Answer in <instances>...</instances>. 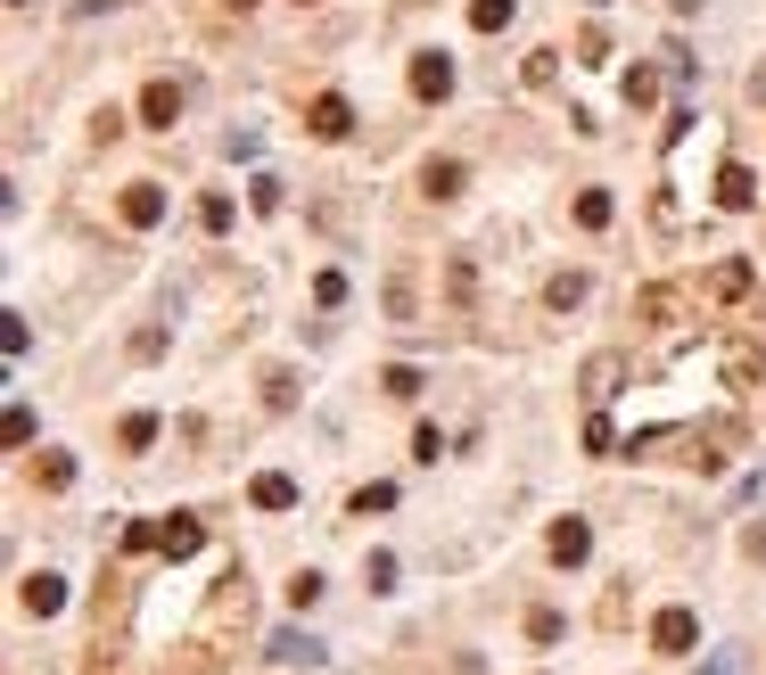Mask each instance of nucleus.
Segmentation results:
<instances>
[{
    "mask_svg": "<svg viewBox=\"0 0 766 675\" xmlns=\"http://www.w3.org/2000/svg\"><path fill=\"white\" fill-rule=\"evenodd\" d=\"M618 379H627V355H594V363L577 371V388H585V404H610Z\"/></svg>",
    "mask_w": 766,
    "mask_h": 675,
    "instance_id": "6e6552de",
    "label": "nucleus"
},
{
    "mask_svg": "<svg viewBox=\"0 0 766 675\" xmlns=\"http://www.w3.org/2000/svg\"><path fill=\"white\" fill-rule=\"evenodd\" d=\"M412 99H453V58L446 50H421V58H412Z\"/></svg>",
    "mask_w": 766,
    "mask_h": 675,
    "instance_id": "39448f33",
    "label": "nucleus"
},
{
    "mask_svg": "<svg viewBox=\"0 0 766 675\" xmlns=\"http://www.w3.org/2000/svg\"><path fill=\"white\" fill-rule=\"evenodd\" d=\"M166 675H223V651H215V642H190V651L173 659Z\"/></svg>",
    "mask_w": 766,
    "mask_h": 675,
    "instance_id": "f3484780",
    "label": "nucleus"
},
{
    "mask_svg": "<svg viewBox=\"0 0 766 675\" xmlns=\"http://www.w3.org/2000/svg\"><path fill=\"white\" fill-rule=\"evenodd\" d=\"M701 281H652V289H635V321H652V330H676L684 314H701Z\"/></svg>",
    "mask_w": 766,
    "mask_h": 675,
    "instance_id": "f257e3e1",
    "label": "nucleus"
},
{
    "mask_svg": "<svg viewBox=\"0 0 766 675\" xmlns=\"http://www.w3.org/2000/svg\"><path fill=\"white\" fill-rule=\"evenodd\" d=\"M511 17H520V0H470V25H478V34H503Z\"/></svg>",
    "mask_w": 766,
    "mask_h": 675,
    "instance_id": "a211bd4d",
    "label": "nucleus"
},
{
    "mask_svg": "<svg viewBox=\"0 0 766 675\" xmlns=\"http://www.w3.org/2000/svg\"><path fill=\"white\" fill-rule=\"evenodd\" d=\"M527 83L552 91V83H561V50H527Z\"/></svg>",
    "mask_w": 766,
    "mask_h": 675,
    "instance_id": "4be33fe9",
    "label": "nucleus"
},
{
    "mask_svg": "<svg viewBox=\"0 0 766 675\" xmlns=\"http://www.w3.org/2000/svg\"><path fill=\"white\" fill-rule=\"evenodd\" d=\"M141 124H149V132L182 124V83H149V91H141Z\"/></svg>",
    "mask_w": 766,
    "mask_h": 675,
    "instance_id": "0eeeda50",
    "label": "nucleus"
},
{
    "mask_svg": "<svg viewBox=\"0 0 766 675\" xmlns=\"http://www.w3.org/2000/svg\"><path fill=\"white\" fill-rule=\"evenodd\" d=\"M34 487L41 494H66V487H75V453H41V462H34Z\"/></svg>",
    "mask_w": 766,
    "mask_h": 675,
    "instance_id": "2eb2a0df",
    "label": "nucleus"
},
{
    "mask_svg": "<svg viewBox=\"0 0 766 675\" xmlns=\"http://www.w3.org/2000/svg\"><path fill=\"white\" fill-rule=\"evenodd\" d=\"M717 207H733V214L758 207V173L750 165H717Z\"/></svg>",
    "mask_w": 766,
    "mask_h": 675,
    "instance_id": "9b49d317",
    "label": "nucleus"
},
{
    "mask_svg": "<svg viewBox=\"0 0 766 675\" xmlns=\"http://www.w3.org/2000/svg\"><path fill=\"white\" fill-rule=\"evenodd\" d=\"M115 445H124V453H149L157 445V413H132L124 429H115Z\"/></svg>",
    "mask_w": 766,
    "mask_h": 675,
    "instance_id": "aec40b11",
    "label": "nucleus"
},
{
    "mask_svg": "<svg viewBox=\"0 0 766 675\" xmlns=\"http://www.w3.org/2000/svg\"><path fill=\"white\" fill-rule=\"evenodd\" d=\"M610 214H618L610 189H577V223H585V231H610Z\"/></svg>",
    "mask_w": 766,
    "mask_h": 675,
    "instance_id": "6ab92c4d",
    "label": "nucleus"
},
{
    "mask_svg": "<svg viewBox=\"0 0 766 675\" xmlns=\"http://www.w3.org/2000/svg\"><path fill=\"white\" fill-rule=\"evenodd\" d=\"M247 198H256V214H281V182H272V173H256V182H247Z\"/></svg>",
    "mask_w": 766,
    "mask_h": 675,
    "instance_id": "cd10ccee",
    "label": "nucleus"
},
{
    "mask_svg": "<svg viewBox=\"0 0 766 675\" xmlns=\"http://www.w3.org/2000/svg\"><path fill=\"white\" fill-rule=\"evenodd\" d=\"M305 132H314V140H346V132H355V108H346L338 91L305 99Z\"/></svg>",
    "mask_w": 766,
    "mask_h": 675,
    "instance_id": "7ed1b4c3",
    "label": "nucleus"
},
{
    "mask_svg": "<svg viewBox=\"0 0 766 675\" xmlns=\"http://www.w3.org/2000/svg\"><path fill=\"white\" fill-rule=\"evenodd\" d=\"M544 305H552V314L585 305V272H552V281H544Z\"/></svg>",
    "mask_w": 766,
    "mask_h": 675,
    "instance_id": "dca6fc26",
    "label": "nucleus"
},
{
    "mask_svg": "<svg viewBox=\"0 0 766 675\" xmlns=\"http://www.w3.org/2000/svg\"><path fill=\"white\" fill-rule=\"evenodd\" d=\"M215 618H247V577H240V568H231L223 593H215Z\"/></svg>",
    "mask_w": 766,
    "mask_h": 675,
    "instance_id": "412c9836",
    "label": "nucleus"
},
{
    "mask_svg": "<svg viewBox=\"0 0 766 675\" xmlns=\"http://www.w3.org/2000/svg\"><path fill=\"white\" fill-rule=\"evenodd\" d=\"M124 223H132V231L166 223V189H157V182H124Z\"/></svg>",
    "mask_w": 766,
    "mask_h": 675,
    "instance_id": "1a4fd4ad",
    "label": "nucleus"
},
{
    "mask_svg": "<svg viewBox=\"0 0 766 675\" xmlns=\"http://www.w3.org/2000/svg\"><path fill=\"white\" fill-rule=\"evenodd\" d=\"M692 642H701V618H692V610H659V618H652V651L684 659Z\"/></svg>",
    "mask_w": 766,
    "mask_h": 675,
    "instance_id": "20e7f679",
    "label": "nucleus"
},
{
    "mask_svg": "<svg viewBox=\"0 0 766 675\" xmlns=\"http://www.w3.org/2000/svg\"><path fill=\"white\" fill-rule=\"evenodd\" d=\"M223 9H240V17H247V9H256V0H223Z\"/></svg>",
    "mask_w": 766,
    "mask_h": 675,
    "instance_id": "2f4dec72",
    "label": "nucleus"
},
{
    "mask_svg": "<svg viewBox=\"0 0 766 675\" xmlns=\"http://www.w3.org/2000/svg\"><path fill=\"white\" fill-rule=\"evenodd\" d=\"M198 223L206 231H231V198H223V189H206V198H198Z\"/></svg>",
    "mask_w": 766,
    "mask_h": 675,
    "instance_id": "b1692460",
    "label": "nucleus"
},
{
    "mask_svg": "<svg viewBox=\"0 0 766 675\" xmlns=\"http://www.w3.org/2000/svg\"><path fill=\"white\" fill-rule=\"evenodd\" d=\"M379 388H388L396 404H412V395H421V371H412V363H396V371H379Z\"/></svg>",
    "mask_w": 766,
    "mask_h": 675,
    "instance_id": "5701e85b",
    "label": "nucleus"
},
{
    "mask_svg": "<svg viewBox=\"0 0 766 675\" xmlns=\"http://www.w3.org/2000/svg\"><path fill=\"white\" fill-rule=\"evenodd\" d=\"M652 99H659V75H652V66H635V75H627V108H652Z\"/></svg>",
    "mask_w": 766,
    "mask_h": 675,
    "instance_id": "393cba45",
    "label": "nucleus"
},
{
    "mask_svg": "<svg viewBox=\"0 0 766 675\" xmlns=\"http://www.w3.org/2000/svg\"><path fill=\"white\" fill-rule=\"evenodd\" d=\"M758 379H766V330H750L726 346V388H758Z\"/></svg>",
    "mask_w": 766,
    "mask_h": 675,
    "instance_id": "f03ea898",
    "label": "nucleus"
},
{
    "mask_svg": "<svg viewBox=\"0 0 766 675\" xmlns=\"http://www.w3.org/2000/svg\"><path fill=\"white\" fill-rule=\"evenodd\" d=\"M363 577H372V593H388V585H396V561H388V552H372V561H363Z\"/></svg>",
    "mask_w": 766,
    "mask_h": 675,
    "instance_id": "c756f323",
    "label": "nucleus"
},
{
    "mask_svg": "<svg viewBox=\"0 0 766 675\" xmlns=\"http://www.w3.org/2000/svg\"><path fill=\"white\" fill-rule=\"evenodd\" d=\"M462 182H470L462 157H429V165H421V189H429L437 207H446V198H462Z\"/></svg>",
    "mask_w": 766,
    "mask_h": 675,
    "instance_id": "f8f14e48",
    "label": "nucleus"
},
{
    "mask_svg": "<svg viewBox=\"0 0 766 675\" xmlns=\"http://www.w3.org/2000/svg\"><path fill=\"white\" fill-rule=\"evenodd\" d=\"M577 58H585V66H601V58H610V34H601V25H585V34H577Z\"/></svg>",
    "mask_w": 766,
    "mask_h": 675,
    "instance_id": "c85d7f7f",
    "label": "nucleus"
},
{
    "mask_svg": "<svg viewBox=\"0 0 766 675\" xmlns=\"http://www.w3.org/2000/svg\"><path fill=\"white\" fill-rule=\"evenodd\" d=\"M272 659H321L314 635H272Z\"/></svg>",
    "mask_w": 766,
    "mask_h": 675,
    "instance_id": "a878e982",
    "label": "nucleus"
},
{
    "mask_svg": "<svg viewBox=\"0 0 766 675\" xmlns=\"http://www.w3.org/2000/svg\"><path fill=\"white\" fill-rule=\"evenodd\" d=\"M264 404H272V413H289V404H297V379L272 371V379H264Z\"/></svg>",
    "mask_w": 766,
    "mask_h": 675,
    "instance_id": "bb28decb",
    "label": "nucleus"
},
{
    "mask_svg": "<svg viewBox=\"0 0 766 675\" xmlns=\"http://www.w3.org/2000/svg\"><path fill=\"white\" fill-rule=\"evenodd\" d=\"M17 601H25V618H58V610H66V577H50V568H34V577L17 585Z\"/></svg>",
    "mask_w": 766,
    "mask_h": 675,
    "instance_id": "423d86ee",
    "label": "nucleus"
},
{
    "mask_svg": "<svg viewBox=\"0 0 766 675\" xmlns=\"http://www.w3.org/2000/svg\"><path fill=\"white\" fill-rule=\"evenodd\" d=\"M198 544H206V527L190 519V511H173V519L157 527V552H166V561H190V552H198Z\"/></svg>",
    "mask_w": 766,
    "mask_h": 675,
    "instance_id": "9d476101",
    "label": "nucleus"
},
{
    "mask_svg": "<svg viewBox=\"0 0 766 675\" xmlns=\"http://www.w3.org/2000/svg\"><path fill=\"white\" fill-rule=\"evenodd\" d=\"M247 503H256V511H289V503H297V478H289V469H264L256 487H247Z\"/></svg>",
    "mask_w": 766,
    "mask_h": 675,
    "instance_id": "ddd939ff",
    "label": "nucleus"
},
{
    "mask_svg": "<svg viewBox=\"0 0 766 675\" xmlns=\"http://www.w3.org/2000/svg\"><path fill=\"white\" fill-rule=\"evenodd\" d=\"M585 552H594V527H585V519H552V561L577 568Z\"/></svg>",
    "mask_w": 766,
    "mask_h": 675,
    "instance_id": "4468645a",
    "label": "nucleus"
},
{
    "mask_svg": "<svg viewBox=\"0 0 766 675\" xmlns=\"http://www.w3.org/2000/svg\"><path fill=\"white\" fill-rule=\"evenodd\" d=\"M388 503H396V487H363L355 494V519H372V511H388Z\"/></svg>",
    "mask_w": 766,
    "mask_h": 675,
    "instance_id": "7c9ffc66",
    "label": "nucleus"
}]
</instances>
